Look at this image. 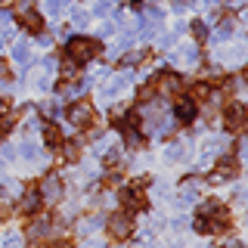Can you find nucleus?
I'll list each match as a JSON object with an SVG mask.
<instances>
[{
  "label": "nucleus",
  "instance_id": "1",
  "mask_svg": "<svg viewBox=\"0 0 248 248\" xmlns=\"http://www.w3.org/2000/svg\"><path fill=\"white\" fill-rule=\"evenodd\" d=\"M99 50H103V44L93 41V37H72L68 41V59H75V62H87Z\"/></svg>",
  "mask_w": 248,
  "mask_h": 248
},
{
  "label": "nucleus",
  "instance_id": "2",
  "mask_svg": "<svg viewBox=\"0 0 248 248\" xmlns=\"http://www.w3.org/2000/svg\"><path fill=\"white\" fill-rule=\"evenodd\" d=\"M93 115H96V108H93L90 99H78V103L68 108V121H72L75 127H87V124H93Z\"/></svg>",
  "mask_w": 248,
  "mask_h": 248
},
{
  "label": "nucleus",
  "instance_id": "3",
  "mask_svg": "<svg viewBox=\"0 0 248 248\" xmlns=\"http://www.w3.org/2000/svg\"><path fill=\"white\" fill-rule=\"evenodd\" d=\"M130 230H134V220H130V214H112L108 217V232H112L115 239H124V236H130Z\"/></svg>",
  "mask_w": 248,
  "mask_h": 248
},
{
  "label": "nucleus",
  "instance_id": "4",
  "mask_svg": "<svg viewBox=\"0 0 248 248\" xmlns=\"http://www.w3.org/2000/svg\"><path fill=\"white\" fill-rule=\"evenodd\" d=\"M41 192H44V199L50 202V205H53V202H59V199H62V180H59L56 174H50V177L41 183Z\"/></svg>",
  "mask_w": 248,
  "mask_h": 248
},
{
  "label": "nucleus",
  "instance_id": "5",
  "mask_svg": "<svg viewBox=\"0 0 248 248\" xmlns=\"http://www.w3.org/2000/svg\"><path fill=\"white\" fill-rule=\"evenodd\" d=\"M242 121H245V112H242V106H239V103L227 106V112H223V124H227L230 130H239V127H242Z\"/></svg>",
  "mask_w": 248,
  "mask_h": 248
},
{
  "label": "nucleus",
  "instance_id": "6",
  "mask_svg": "<svg viewBox=\"0 0 248 248\" xmlns=\"http://www.w3.org/2000/svg\"><path fill=\"white\" fill-rule=\"evenodd\" d=\"M19 16H22V25H25L28 31H34V34H37V31H41V25H44V19H41V16H37L34 10H28V6L22 3V6H19Z\"/></svg>",
  "mask_w": 248,
  "mask_h": 248
},
{
  "label": "nucleus",
  "instance_id": "7",
  "mask_svg": "<svg viewBox=\"0 0 248 248\" xmlns=\"http://www.w3.org/2000/svg\"><path fill=\"white\" fill-rule=\"evenodd\" d=\"M174 115H177V118H180V121H192V115H196V99H177V103H174Z\"/></svg>",
  "mask_w": 248,
  "mask_h": 248
},
{
  "label": "nucleus",
  "instance_id": "8",
  "mask_svg": "<svg viewBox=\"0 0 248 248\" xmlns=\"http://www.w3.org/2000/svg\"><path fill=\"white\" fill-rule=\"evenodd\" d=\"M152 87H158L161 93H165V96H170V93H174L177 87H180V78H177V75H168V72H165V75L158 78V81L152 84Z\"/></svg>",
  "mask_w": 248,
  "mask_h": 248
},
{
  "label": "nucleus",
  "instance_id": "9",
  "mask_svg": "<svg viewBox=\"0 0 248 248\" xmlns=\"http://www.w3.org/2000/svg\"><path fill=\"white\" fill-rule=\"evenodd\" d=\"M236 170H239V165L232 158H223L220 165H217V180H232L236 177Z\"/></svg>",
  "mask_w": 248,
  "mask_h": 248
},
{
  "label": "nucleus",
  "instance_id": "10",
  "mask_svg": "<svg viewBox=\"0 0 248 248\" xmlns=\"http://www.w3.org/2000/svg\"><path fill=\"white\" fill-rule=\"evenodd\" d=\"M44 140H46V146H62V130L56 127V124H46V130H44Z\"/></svg>",
  "mask_w": 248,
  "mask_h": 248
},
{
  "label": "nucleus",
  "instance_id": "11",
  "mask_svg": "<svg viewBox=\"0 0 248 248\" xmlns=\"http://www.w3.org/2000/svg\"><path fill=\"white\" fill-rule=\"evenodd\" d=\"M37 208H41V196H34V192H28V196L22 199V214H34Z\"/></svg>",
  "mask_w": 248,
  "mask_h": 248
},
{
  "label": "nucleus",
  "instance_id": "12",
  "mask_svg": "<svg viewBox=\"0 0 248 248\" xmlns=\"http://www.w3.org/2000/svg\"><path fill=\"white\" fill-rule=\"evenodd\" d=\"M16 59H19V62H25V65H28V62H31V53H28V44H16Z\"/></svg>",
  "mask_w": 248,
  "mask_h": 248
},
{
  "label": "nucleus",
  "instance_id": "13",
  "mask_svg": "<svg viewBox=\"0 0 248 248\" xmlns=\"http://www.w3.org/2000/svg\"><path fill=\"white\" fill-rule=\"evenodd\" d=\"M192 34H196V41H205V37H208L205 22H192Z\"/></svg>",
  "mask_w": 248,
  "mask_h": 248
},
{
  "label": "nucleus",
  "instance_id": "14",
  "mask_svg": "<svg viewBox=\"0 0 248 248\" xmlns=\"http://www.w3.org/2000/svg\"><path fill=\"white\" fill-rule=\"evenodd\" d=\"M96 227H99V217H87V220L81 223V232H84V236H87V232H93Z\"/></svg>",
  "mask_w": 248,
  "mask_h": 248
},
{
  "label": "nucleus",
  "instance_id": "15",
  "mask_svg": "<svg viewBox=\"0 0 248 248\" xmlns=\"http://www.w3.org/2000/svg\"><path fill=\"white\" fill-rule=\"evenodd\" d=\"M22 155H25V158H37V146L34 143H22Z\"/></svg>",
  "mask_w": 248,
  "mask_h": 248
},
{
  "label": "nucleus",
  "instance_id": "16",
  "mask_svg": "<svg viewBox=\"0 0 248 248\" xmlns=\"http://www.w3.org/2000/svg\"><path fill=\"white\" fill-rule=\"evenodd\" d=\"M183 155H186V149H183L180 143H177V146H170V149H168V158H183Z\"/></svg>",
  "mask_w": 248,
  "mask_h": 248
},
{
  "label": "nucleus",
  "instance_id": "17",
  "mask_svg": "<svg viewBox=\"0 0 248 248\" xmlns=\"http://www.w3.org/2000/svg\"><path fill=\"white\" fill-rule=\"evenodd\" d=\"M46 13H50V16H59L62 13V3H59V0H46Z\"/></svg>",
  "mask_w": 248,
  "mask_h": 248
},
{
  "label": "nucleus",
  "instance_id": "18",
  "mask_svg": "<svg viewBox=\"0 0 248 248\" xmlns=\"http://www.w3.org/2000/svg\"><path fill=\"white\" fill-rule=\"evenodd\" d=\"M196 230L199 232H211V227H208V217H202V214L196 217Z\"/></svg>",
  "mask_w": 248,
  "mask_h": 248
},
{
  "label": "nucleus",
  "instance_id": "19",
  "mask_svg": "<svg viewBox=\"0 0 248 248\" xmlns=\"http://www.w3.org/2000/svg\"><path fill=\"white\" fill-rule=\"evenodd\" d=\"M62 72H65V75H75L78 72V62L75 59H65V62H62Z\"/></svg>",
  "mask_w": 248,
  "mask_h": 248
},
{
  "label": "nucleus",
  "instance_id": "20",
  "mask_svg": "<svg viewBox=\"0 0 248 248\" xmlns=\"http://www.w3.org/2000/svg\"><path fill=\"white\" fill-rule=\"evenodd\" d=\"M78 155H81V149H78V146H65V158H68V161H78Z\"/></svg>",
  "mask_w": 248,
  "mask_h": 248
},
{
  "label": "nucleus",
  "instance_id": "21",
  "mask_svg": "<svg viewBox=\"0 0 248 248\" xmlns=\"http://www.w3.org/2000/svg\"><path fill=\"white\" fill-rule=\"evenodd\" d=\"M72 22H78V25L87 22V13H84V10H72Z\"/></svg>",
  "mask_w": 248,
  "mask_h": 248
},
{
  "label": "nucleus",
  "instance_id": "22",
  "mask_svg": "<svg viewBox=\"0 0 248 248\" xmlns=\"http://www.w3.org/2000/svg\"><path fill=\"white\" fill-rule=\"evenodd\" d=\"M112 10V0H96V13H108Z\"/></svg>",
  "mask_w": 248,
  "mask_h": 248
},
{
  "label": "nucleus",
  "instance_id": "23",
  "mask_svg": "<svg viewBox=\"0 0 248 248\" xmlns=\"http://www.w3.org/2000/svg\"><path fill=\"white\" fill-rule=\"evenodd\" d=\"M3 248H19V236H6L3 239Z\"/></svg>",
  "mask_w": 248,
  "mask_h": 248
},
{
  "label": "nucleus",
  "instance_id": "24",
  "mask_svg": "<svg viewBox=\"0 0 248 248\" xmlns=\"http://www.w3.org/2000/svg\"><path fill=\"white\" fill-rule=\"evenodd\" d=\"M6 75H10V68H6V62H3V59H0V81H3Z\"/></svg>",
  "mask_w": 248,
  "mask_h": 248
},
{
  "label": "nucleus",
  "instance_id": "25",
  "mask_svg": "<svg viewBox=\"0 0 248 248\" xmlns=\"http://www.w3.org/2000/svg\"><path fill=\"white\" fill-rule=\"evenodd\" d=\"M6 108H10V103H6V99H0V115H3Z\"/></svg>",
  "mask_w": 248,
  "mask_h": 248
},
{
  "label": "nucleus",
  "instance_id": "26",
  "mask_svg": "<svg viewBox=\"0 0 248 248\" xmlns=\"http://www.w3.org/2000/svg\"><path fill=\"white\" fill-rule=\"evenodd\" d=\"M227 248H242V245H239V242H230V245H227Z\"/></svg>",
  "mask_w": 248,
  "mask_h": 248
},
{
  "label": "nucleus",
  "instance_id": "27",
  "mask_svg": "<svg viewBox=\"0 0 248 248\" xmlns=\"http://www.w3.org/2000/svg\"><path fill=\"white\" fill-rule=\"evenodd\" d=\"M56 248H72V245H65V242H62V245H56Z\"/></svg>",
  "mask_w": 248,
  "mask_h": 248
},
{
  "label": "nucleus",
  "instance_id": "28",
  "mask_svg": "<svg viewBox=\"0 0 248 248\" xmlns=\"http://www.w3.org/2000/svg\"><path fill=\"white\" fill-rule=\"evenodd\" d=\"M84 248H99V245H93V242H90V245H84Z\"/></svg>",
  "mask_w": 248,
  "mask_h": 248
},
{
  "label": "nucleus",
  "instance_id": "29",
  "mask_svg": "<svg viewBox=\"0 0 248 248\" xmlns=\"http://www.w3.org/2000/svg\"><path fill=\"white\" fill-rule=\"evenodd\" d=\"M6 3H10V0H0V6H6Z\"/></svg>",
  "mask_w": 248,
  "mask_h": 248
}]
</instances>
